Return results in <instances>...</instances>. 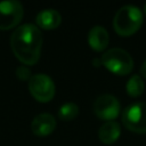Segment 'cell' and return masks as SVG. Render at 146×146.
<instances>
[{"mask_svg":"<svg viewBox=\"0 0 146 146\" xmlns=\"http://www.w3.org/2000/svg\"><path fill=\"white\" fill-rule=\"evenodd\" d=\"M24 14L23 6L17 0H7L0 2V30L15 27Z\"/></svg>","mask_w":146,"mask_h":146,"instance_id":"52a82bcc","label":"cell"},{"mask_svg":"<svg viewBox=\"0 0 146 146\" xmlns=\"http://www.w3.org/2000/svg\"><path fill=\"white\" fill-rule=\"evenodd\" d=\"M123 125L137 133H146V103H133L127 106L121 115Z\"/></svg>","mask_w":146,"mask_h":146,"instance_id":"277c9868","label":"cell"},{"mask_svg":"<svg viewBox=\"0 0 146 146\" xmlns=\"http://www.w3.org/2000/svg\"><path fill=\"white\" fill-rule=\"evenodd\" d=\"M29 90L38 102L47 103L55 96V83L49 75L38 73L29 80Z\"/></svg>","mask_w":146,"mask_h":146,"instance_id":"5b68a950","label":"cell"},{"mask_svg":"<svg viewBox=\"0 0 146 146\" xmlns=\"http://www.w3.org/2000/svg\"><path fill=\"white\" fill-rule=\"evenodd\" d=\"M125 90L130 97H139L145 90V83L141 76L138 74L131 75L125 84Z\"/></svg>","mask_w":146,"mask_h":146,"instance_id":"7c38bea8","label":"cell"},{"mask_svg":"<svg viewBox=\"0 0 146 146\" xmlns=\"http://www.w3.org/2000/svg\"><path fill=\"white\" fill-rule=\"evenodd\" d=\"M94 113L97 117L104 121H114V119L117 117L121 106L119 99L110 94H104L98 96L92 105Z\"/></svg>","mask_w":146,"mask_h":146,"instance_id":"8992f818","label":"cell"},{"mask_svg":"<svg viewBox=\"0 0 146 146\" xmlns=\"http://www.w3.org/2000/svg\"><path fill=\"white\" fill-rule=\"evenodd\" d=\"M140 73L146 79V60H144L143 64H141V66H140Z\"/></svg>","mask_w":146,"mask_h":146,"instance_id":"9a60e30c","label":"cell"},{"mask_svg":"<svg viewBox=\"0 0 146 146\" xmlns=\"http://www.w3.org/2000/svg\"><path fill=\"white\" fill-rule=\"evenodd\" d=\"M56 128V120L49 113H41L34 116L31 122V129L34 135L44 137L50 135Z\"/></svg>","mask_w":146,"mask_h":146,"instance_id":"ba28073f","label":"cell"},{"mask_svg":"<svg viewBox=\"0 0 146 146\" xmlns=\"http://www.w3.org/2000/svg\"><path fill=\"white\" fill-rule=\"evenodd\" d=\"M102 64L113 74L127 75L133 68V59L122 48H111L102 56Z\"/></svg>","mask_w":146,"mask_h":146,"instance_id":"3957f363","label":"cell"},{"mask_svg":"<svg viewBox=\"0 0 146 146\" xmlns=\"http://www.w3.org/2000/svg\"><path fill=\"white\" fill-rule=\"evenodd\" d=\"M144 13L146 14V3H145V6H144Z\"/></svg>","mask_w":146,"mask_h":146,"instance_id":"2e32d148","label":"cell"},{"mask_svg":"<svg viewBox=\"0 0 146 146\" xmlns=\"http://www.w3.org/2000/svg\"><path fill=\"white\" fill-rule=\"evenodd\" d=\"M120 133H121L120 124L115 121H107L100 125L98 130V138L103 144L110 145L119 139Z\"/></svg>","mask_w":146,"mask_h":146,"instance_id":"8fae6325","label":"cell"},{"mask_svg":"<svg viewBox=\"0 0 146 146\" xmlns=\"http://www.w3.org/2000/svg\"><path fill=\"white\" fill-rule=\"evenodd\" d=\"M79 114V106L75 103H66L58 110V117L63 121L74 120Z\"/></svg>","mask_w":146,"mask_h":146,"instance_id":"4fadbf2b","label":"cell"},{"mask_svg":"<svg viewBox=\"0 0 146 146\" xmlns=\"http://www.w3.org/2000/svg\"><path fill=\"white\" fill-rule=\"evenodd\" d=\"M42 33L34 24H23L15 29L10 36V46L14 55L26 65L35 64L41 54Z\"/></svg>","mask_w":146,"mask_h":146,"instance_id":"6da1fadb","label":"cell"},{"mask_svg":"<svg viewBox=\"0 0 146 146\" xmlns=\"http://www.w3.org/2000/svg\"><path fill=\"white\" fill-rule=\"evenodd\" d=\"M36 24L43 30H54L59 26L62 22V16L56 9H43L35 17Z\"/></svg>","mask_w":146,"mask_h":146,"instance_id":"30bf717a","label":"cell"},{"mask_svg":"<svg viewBox=\"0 0 146 146\" xmlns=\"http://www.w3.org/2000/svg\"><path fill=\"white\" fill-rule=\"evenodd\" d=\"M110 42L108 32L102 25H95L88 33V43L90 48L96 51H103L107 48Z\"/></svg>","mask_w":146,"mask_h":146,"instance_id":"9c48e42d","label":"cell"},{"mask_svg":"<svg viewBox=\"0 0 146 146\" xmlns=\"http://www.w3.org/2000/svg\"><path fill=\"white\" fill-rule=\"evenodd\" d=\"M143 21L144 15L138 7L133 5H125L116 11L113 18V27L117 34L129 36L140 29Z\"/></svg>","mask_w":146,"mask_h":146,"instance_id":"7a4b0ae2","label":"cell"},{"mask_svg":"<svg viewBox=\"0 0 146 146\" xmlns=\"http://www.w3.org/2000/svg\"><path fill=\"white\" fill-rule=\"evenodd\" d=\"M16 75L21 80H30L31 76H32L31 75V71L24 65H21V66H18L16 68Z\"/></svg>","mask_w":146,"mask_h":146,"instance_id":"5bb4252c","label":"cell"}]
</instances>
